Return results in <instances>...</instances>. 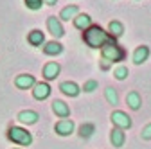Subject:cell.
Masks as SVG:
<instances>
[{
    "label": "cell",
    "mask_w": 151,
    "mask_h": 149,
    "mask_svg": "<svg viewBox=\"0 0 151 149\" xmlns=\"http://www.w3.org/2000/svg\"><path fill=\"white\" fill-rule=\"evenodd\" d=\"M101 68H103V70H108V68H110V63H108L106 59H103V63H101Z\"/></svg>",
    "instance_id": "obj_27"
},
{
    "label": "cell",
    "mask_w": 151,
    "mask_h": 149,
    "mask_svg": "<svg viewBox=\"0 0 151 149\" xmlns=\"http://www.w3.org/2000/svg\"><path fill=\"white\" fill-rule=\"evenodd\" d=\"M60 72H61V67L60 63H56V61H49L45 67H43V77L47 81H52L60 76Z\"/></svg>",
    "instance_id": "obj_9"
},
{
    "label": "cell",
    "mask_w": 151,
    "mask_h": 149,
    "mask_svg": "<svg viewBox=\"0 0 151 149\" xmlns=\"http://www.w3.org/2000/svg\"><path fill=\"white\" fill-rule=\"evenodd\" d=\"M58 0H43V4H47V6H54Z\"/></svg>",
    "instance_id": "obj_28"
},
{
    "label": "cell",
    "mask_w": 151,
    "mask_h": 149,
    "mask_svg": "<svg viewBox=\"0 0 151 149\" xmlns=\"http://www.w3.org/2000/svg\"><path fill=\"white\" fill-rule=\"evenodd\" d=\"M101 56L103 59H106L108 63H117V61H122L126 58V52L121 45H117L115 42L111 43H106L103 49H101Z\"/></svg>",
    "instance_id": "obj_3"
},
{
    "label": "cell",
    "mask_w": 151,
    "mask_h": 149,
    "mask_svg": "<svg viewBox=\"0 0 151 149\" xmlns=\"http://www.w3.org/2000/svg\"><path fill=\"white\" fill-rule=\"evenodd\" d=\"M140 135H142L144 140H151V124H147V126L142 129V133H140Z\"/></svg>",
    "instance_id": "obj_26"
},
{
    "label": "cell",
    "mask_w": 151,
    "mask_h": 149,
    "mask_svg": "<svg viewBox=\"0 0 151 149\" xmlns=\"http://www.w3.org/2000/svg\"><path fill=\"white\" fill-rule=\"evenodd\" d=\"M110 142H111L113 147H122L124 142H126V133L119 128H113L111 133H110Z\"/></svg>",
    "instance_id": "obj_12"
},
{
    "label": "cell",
    "mask_w": 151,
    "mask_h": 149,
    "mask_svg": "<svg viewBox=\"0 0 151 149\" xmlns=\"http://www.w3.org/2000/svg\"><path fill=\"white\" fill-rule=\"evenodd\" d=\"M128 74H129V70H128V67H117L115 70H113V76H115V79H119V81H122V79H126L128 77Z\"/></svg>",
    "instance_id": "obj_23"
},
{
    "label": "cell",
    "mask_w": 151,
    "mask_h": 149,
    "mask_svg": "<svg viewBox=\"0 0 151 149\" xmlns=\"http://www.w3.org/2000/svg\"><path fill=\"white\" fill-rule=\"evenodd\" d=\"M50 95V86L49 83H36L32 88V97L38 101H45Z\"/></svg>",
    "instance_id": "obj_8"
},
{
    "label": "cell",
    "mask_w": 151,
    "mask_h": 149,
    "mask_svg": "<svg viewBox=\"0 0 151 149\" xmlns=\"http://www.w3.org/2000/svg\"><path fill=\"white\" fill-rule=\"evenodd\" d=\"M36 85V79L32 74H20V76H16L14 79V86L20 88V90H29V88H34Z\"/></svg>",
    "instance_id": "obj_7"
},
{
    "label": "cell",
    "mask_w": 151,
    "mask_h": 149,
    "mask_svg": "<svg viewBox=\"0 0 151 149\" xmlns=\"http://www.w3.org/2000/svg\"><path fill=\"white\" fill-rule=\"evenodd\" d=\"M78 14H79V7H78V6H67V7H63L61 13H60V20L70 22V20H74Z\"/></svg>",
    "instance_id": "obj_17"
},
{
    "label": "cell",
    "mask_w": 151,
    "mask_h": 149,
    "mask_svg": "<svg viewBox=\"0 0 151 149\" xmlns=\"http://www.w3.org/2000/svg\"><path fill=\"white\" fill-rule=\"evenodd\" d=\"M126 104L131 108V110H139L140 104H142V99H140V94L139 92H129L126 95Z\"/></svg>",
    "instance_id": "obj_20"
},
{
    "label": "cell",
    "mask_w": 151,
    "mask_h": 149,
    "mask_svg": "<svg viewBox=\"0 0 151 149\" xmlns=\"http://www.w3.org/2000/svg\"><path fill=\"white\" fill-rule=\"evenodd\" d=\"M93 131H96V126L90 124V122L79 126V137H81V138H90V137L93 135Z\"/></svg>",
    "instance_id": "obj_22"
},
{
    "label": "cell",
    "mask_w": 151,
    "mask_h": 149,
    "mask_svg": "<svg viewBox=\"0 0 151 149\" xmlns=\"http://www.w3.org/2000/svg\"><path fill=\"white\" fill-rule=\"evenodd\" d=\"M38 119H40V115H38L36 111H32V110H24V111L18 113V120H20L22 124H27V126L36 124Z\"/></svg>",
    "instance_id": "obj_13"
},
{
    "label": "cell",
    "mask_w": 151,
    "mask_h": 149,
    "mask_svg": "<svg viewBox=\"0 0 151 149\" xmlns=\"http://www.w3.org/2000/svg\"><path fill=\"white\" fill-rule=\"evenodd\" d=\"M122 32H124V27H122V24H121V22H117V20L110 22V25H108V34L111 36L113 40L121 38V36H122Z\"/></svg>",
    "instance_id": "obj_19"
},
{
    "label": "cell",
    "mask_w": 151,
    "mask_h": 149,
    "mask_svg": "<svg viewBox=\"0 0 151 149\" xmlns=\"http://www.w3.org/2000/svg\"><path fill=\"white\" fill-rule=\"evenodd\" d=\"M43 52H45L47 56H60V54L63 52V45H61L60 42H56V40L47 42V43L43 45Z\"/></svg>",
    "instance_id": "obj_18"
},
{
    "label": "cell",
    "mask_w": 151,
    "mask_h": 149,
    "mask_svg": "<svg viewBox=\"0 0 151 149\" xmlns=\"http://www.w3.org/2000/svg\"><path fill=\"white\" fill-rule=\"evenodd\" d=\"M97 86H99V83H97V81H93V79H88V81H85V85H83V90L90 94V92L97 90Z\"/></svg>",
    "instance_id": "obj_25"
},
{
    "label": "cell",
    "mask_w": 151,
    "mask_h": 149,
    "mask_svg": "<svg viewBox=\"0 0 151 149\" xmlns=\"http://www.w3.org/2000/svg\"><path fill=\"white\" fill-rule=\"evenodd\" d=\"M74 128H76L74 120H70V119H61L60 122H56L54 131L58 133L60 137H68L70 133H74Z\"/></svg>",
    "instance_id": "obj_6"
},
{
    "label": "cell",
    "mask_w": 151,
    "mask_h": 149,
    "mask_svg": "<svg viewBox=\"0 0 151 149\" xmlns=\"http://www.w3.org/2000/svg\"><path fill=\"white\" fill-rule=\"evenodd\" d=\"M47 29L54 36V40H60V38L65 36V29L61 25V20H60V18H56V16H49L47 18Z\"/></svg>",
    "instance_id": "obj_4"
},
{
    "label": "cell",
    "mask_w": 151,
    "mask_h": 149,
    "mask_svg": "<svg viewBox=\"0 0 151 149\" xmlns=\"http://www.w3.org/2000/svg\"><path fill=\"white\" fill-rule=\"evenodd\" d=\"M60 90L63 92L65 95H68V97H78V95L81 94L79 85L74 83V81H63V83L60 85Z\"/></svg>",
    "instance_id": "obj_10"
},
{
    "label": "cell",
    "mask_w": 151,
    "mask_h": 149,
    "mask_svg": "<svg viewBox=\"0 0 151 149\" xmlns=\"http://www.w3.org/2000/svg\"><path fill=\"white\" fill-rule=\"evenodd\" d=\"M52 111H54L58 117H61V119H67V117L70 115V108H68V104L63 102V101H60V99H56V101L52 102Z\"/></svg>",
    "instance_id": "obj_15"
},
{
    "label": "cell",
    "mask_w": 151,
    "mask_h": 149,
    "mask_svg": "<svg viewBox=\"0 0 151 149\" xmlns=\"http://www.w3.org/2000/svg\"><path fill=\"white\" fill-rule=\"evenodd\" d=\"M7 138L13 142V144H18V145H31L32 144V135L27 131V129L20 128V126H11L7 129Z\"/></svg>",
    "instance_id": "obj_2"
},
{
    "label": "cell",
    "mask_w": 151,
    "mask_h": 149,
    "mask_svg": "<svg viewBox=\"0 0 151 149\" xmlns=\"http://www.w3.org/2000/svg\"><path fill=\"white\" fill-rule=\"evenodd\" d=\"M83 40H85V43H86L90 49H103L106 43L115 42V40H113L106 31H103L99 25H92L90 29H86V31L83 32Z\"/></svg>",
    "instance_id": "obj_1"
},
{
    "label": "cell",
    "mask_w": 151,
    "mask_h": 149,
    "mask_svg": "<svg viewBox=\"0 0 151 149\" xmlns=\"http://www.w3.org/2000/svg\"><path fill=\"white\" fill-rule=\"evenodd\" d=\"M111 122H113V126L115 128H119V129H129L131 128V119L124 113V111H121V110H117V111H113L111 113Z\"/></svg>",
    "instance_id": "obj_5"
},
{
    "label": "cell",
    "mask_w": 151,
    "mask_h": 149,
    "mask_svg": "<svg viewBox=\"0 0 151 149\" xmlns=\"http://www.w3.org/2000/svg\"><path fill=\"white\" fill-rule=\"evenodd\" d=\"M24 2H25L27 9H31V11H38L43 6V0H24Z\"/></svg>",
    "instance_id": "obj_24"
},
{
    "label": "cell",
    "mask_w": 151,
    "mask_h": 149,
    "mask_svg": "<svg viewBox=\"0 0 151 149\" xmlns=\"http://www.w3.org/2000/svg\"><path fill=\"white\" fill-rule=\"evenodd\" d=\"M147 58H149V47L147 45H140L135 49V52H133V63L135 65H142L144 61H147Z\"/></svg>",
    "instance_id": "obj_16"
},
{
    "label": "cell",
    "mask_w": 151,
    "mask_h": 149,
    "mask_svg": "<svg viewBox=\"0 0 151 149\" xmlns=\"http://www.w3.org/2000/svg\"><path fill=\"white\" fill-rule=\"evenodd\" d=\"M27 42L32 47H42V45H45V34L40 29H34V31H31L27 34Z\"/></svg>",
    "instance_id": "obj_14"
},
{
    "label": "cell",
    "mask_w": 151,
    "mask_h": 149,
    "mask_svg": "<svg viewBox=\"0 0 151 149\" xmlns=\"http://www.w3.org/2000/svg\"><path fill=\"white\" fill-rule=\"evenodd\" d=\"M74 27L85 32L86 29H90V27H92V16H90V14H86V13L78 14V16L74 18Z\"/></svg>",
    "instance_id": "obj_11"
},
{
    "label": "cell",
    "mask_w": 151,
    "mask_h": 149,
    "mask_svg": "<svg viewBox=\"0 0 151 149\" xmlns=\"http://www.w3.org/2000/svg\"><path fill=\"white\" fill-rule=\"evenodd\" d=\"M104 97H106V101H108L110 104H113V106L119 102L117 90H115V88H111V86H106V88H104Z\"/></svg>",
    "instance_id": "obj_21"
}]
</instances>
